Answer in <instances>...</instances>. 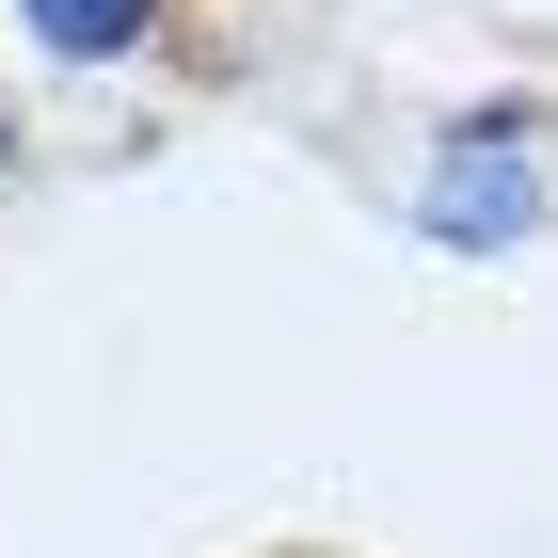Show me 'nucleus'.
<instances>
[{
  "instance_id": "obj_1",
  "label": "nucleus",
  "mask_w": 558,
  "mask_h": 558,
  "mask_svg": "<svg viewBox=\"0 0 558 558\" xmlns=\"http://www.w3.org/2000/svg\"><path fill=\"white\" fill-rule=\"evenodd\" d=\"M33 16H48L64 48H129V33H144V0H33Z\"/></svg>"
}]
</instances>
